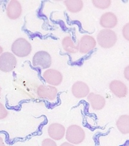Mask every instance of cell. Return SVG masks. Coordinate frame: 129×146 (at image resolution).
Returning <instances> with one entry per match:
<instances>
[{"mask_svg":"<svg viewBox=\"0 0 129 146\" xmlns=\"http://www.w3.org/2000/svg\"><path fill=\"white\" fill-rule=\"evenodd\" d=\"M22 6L16 0H11L7 7V15L10 19L15 20L19 18L22 14Z\"/></svg>","mask_w":129,"mask_h":146,"instance_id":"7c38bea8","label":"cell"},{"mask_svg":"<svg viewBox=\"0 0 129 146\" xmlns=\"http://www.w3.org/2000/svg\"><path fill=\"white\" fill-rule=\"evenodd\" d=\"M48 133L49 137L53 140H60L65 136V128L60 123H52L48 127Z\"/></svg>","mask_w":129,"mask_h":146,"instance_id":"ba28073f","label":"cell"},{"mask_svg":"<svg viewBox=\"0 0 129 146\" xmlns=\"http://www.w3.org/2000/svg\"><path fill=\"white\" fill-rule=\"evenodd\" d=\"M60 146H75L73 144L69 143H67V142H65L64 143H62L61 144Z\"/></svg>","mask_w":129,"mask_h":146,"instance_id":"7402d4cb","label":"cell"},{"mask_svg":"<svg viewBox=\"0 0 129 146\" xmlns=\"http://www.w3.org/2000/svg\"><path fill=\"white\" fill-rule=\"evenodd\" d=\"M8 115V111L4 106L0 102V120H2L7 117Z\"/></svg>","mask_w":129,"mask_h":146,"instance_id":"d6986e66","label":"cell"},{"mask_svg":"<svg viewBox=\"0 0 129 146\" xmlns=\"http://www.w3.org/2000/svg\"><path fill=\"white\" fill-rule=\"evenodd\" d=\"M72 92L76 98H83L89 94L90 89L87 84L84 82L78 81L73 84Z\"/></svg>","mask_w":129,"mask_h":146,"instance_id":"8fae6325","label":"cell"},{"mask_svg":"<svg viewBox=\"0 0 129 146\" xmlns=\"http://www.w3.org/2000/svg\"><path fill=\"white\" fill-rule=\"evenodd\" d=\"M17 64V60L14 54L10 52H5L0 56V70L5 72L13 70Z\"/></svg>","mask_w":129,"mask_h":146,"instance_id":"277c9868","label":"cell"},{"mask_svg":"<svg viewBox=\"0 0 129 146\" xmlns=\"http://www.w3.org/2000/svg\"><path fill=\"white\" fill-rule=\"evenodd\" d=\"M117 17L111 12H107L104 13L101 17L100 24L101 25L105 28H114L117 24Z\"/></svg>","mask_w":129,"mask_h":146,"instance_id":"5bb4252c","label":"cell"},{"mask_svg":"<svg viewBox=\"0 0 129 146\" xmlns=\"http://www.w3.org/2000/svg\"><path fill=\"white\" fill-rule=\"evenodd\" d=\"M87 98L91 107L96 110H100L105 106V99L100 95L90 93L88 95Z\"/></svg>","mask_w":129,"mask_h":146,"instance_id":"4fadbf2b","label":"cell"},{"mask_svg":"<svg viewBox=\"0 0 129 146\" xmlns=\"http://www.w3.org/2000/svg\"><path fill=\"white\" fill-rule=\"evenodd\" d=\"M11 50L15 55L19 57H25L31 52L32 46L23 38L17 39L11 46Z\"/></svg>","mask_w":129,"mask_h":146,"instance_id":"3957f363","label":"cell"},{"mask_svg":"<svg viewBox=\"0 0 129 146\" xmlns=\"http://www.w3.org/2000/svg\"><path fill=\"white\" fill-rule=\"evenodd\" d=\"M41 146H57L56 142L51 138H46L42 142Z\"/></svg>","mask_w":129,"mask_h":146,"instance_id":"ffe728a7","label":"cell"},{"mask_svg":"<svg viewBox=\"0 0 129 146\" xmlns=\"http://www.w3.org/2000/svg\"><path fill=\"white\" fill-rule=\"evenodd\" d=\"M118 129L123 134L129 133V116L128 115H122L116 121Z\"/></svg>","mask_w":129,"mask_h":146,"instance_id":"9a60e30c","label":"cell"},{"mask_svg":"<svg viewBox=\"0 0 129 146\" xmlns=\"http://www.w3.org/2000/svg\"><path fill=\"white\" fill-rule=\"evenodd\" d=\"M67 9L72 13H78L80 11L83 7L81 0H67L64 1Z\"/></svg>","mask_w":129,"mask_h":146,"instance_id":"2e32d148","label":"cell"},{"mask_svg":"<svg viewBox=\"0 0 129 146\" xmlns=\"http://www.w3.org/2000/svg\"><path fill=\"white\" fill-rule=\"evenodd\" d=\"M58 89L53 86L41 85L37 89V95L41 98L54 100L56 98Z\"/></svg>","mask_w":129,"mask_h":146,"instance_id":"52a82bcc","label":"cell"},{"mask_svg":"<svg viewBox=\"0 0 129 146\" xmlns=\"http://www.w3.org/2000/svg\"><path fill=\"white\" fill-rule=\"evenodd\" d=\"M64 49L70 53H75L78 50V46L75 45L70 36H66L62 40Z\"/></svg>","mask_w":129,"mask_h":146,"instance_id":"e0dca14e","label":"cell"},{"mask_svg":"<svg viewBox=\"0 0 129 146\" xmlns=\"http://www.w3.org/2000/svg\"><path fill=\"white\" fill-rule=\"evenodd\" d=\"M96 46V42L93 36L90 35H84L81 38L78 44L79 52L81 53H87L93 50Z\"/></svg>","mask_w":129,"mask_h":146,"instance_id":"9c48e42d","label":"cell"},{"mask_svg":"<svg viewBox=\"0 0 129 146\" xmlns=\"http://www.w3.org/2000/svg\"><path fill=\"white\" fill-rule=\"evenodd\" d=\"M92 2L96 7L101 9L108 8L111 3L110 0H93Z\"/></svg>","mask_w":129,"mask_h":146,"instance_id":"ac0fdd59","label":"cell"},{"mask_svg":"<svg viewBox=\"0 0 129 146\" xmlns=\"http://www.w3.org/2000/svg\"><path fill=\"white\" fill-rule=\"evenodd\" d=\"M109 89L114 95L118 98H124L127 95V88L126 84L120 80H113L109 84Z\"/></svg>","mask_w":129,"mask_h":146,"instance_id":"30bf717a","label":"cell"},{"mask_svg":"<svg viewBox=\"0 0 129 146\" xmlns=\"http://www.w3.org/2000/svg\"><path fill=\"white\" fill-rule=\"evenodd\" d=\"M0 146H5L4 142L3 141V139L1 137H0Z\"/></svg>","mask_w":129,"mask_h":146,"instance_id":"603a6c76","label":"cell"},{"mask_svg":"<svg viewBox=\"0 0 129 146\" xmlns=\"http://www.w3.org/2000/svg\"><path fill=\"white\" fill-rule=\"evenodd\" d=\"M1 87H0V95H1Z\"/></svg>","mask_w":129,"mask_h":146,"instance_id":"d4e9b609","label":"cell"},{"mask_svg":"<svg viewBox=\"0 0 129 146\" xmlns=\"http://www.w3.org/2000/svg\"><path fill=\"white\" fill-rule=\"evenodd\" d=\"M32 65L35 67L40 66L42 69L48 68L52 65L51 56L45 51L36 52L32 59Z\"/></svg>","mask_w":129,"mask_h":146,"instance_id":"5b68a950","label":"cell"},{"mask_svg":"<svg viewBox=\"0 0 129 146\" xmlns=\"http://www.w3.org/2000/svg\"><path fill=\"white\" fill-rule=\"evenodd\" d=\"M128 23H127L126 25L124 27L123 29H122V34H123L124 37L127 40H129V36H128Z\"/></svg>","mask_w":129,"mask_h":146,"instance_id":"44dd1931","label":"cell"},{"mask_svg":"<svg viewBox=\"0 0 129 146\" xmlns=\"http://www.w3.org/2000/svg\"><path fill=\"white\" fill-rule=\"evenodd\" d=\"M43 77L47 83L52 86H58L63 80L62 74L59 71L53 69L46 70L43 74Z\"/></svg>","mask_w":129,"mask_h":146,"instance_id":"8992f818","label":"cell"},{"mask_svg":"<svg viewBox=\"0 0 129 146\" xmlns=\"http://www.w3.org/2000/svg\"><path fill=\"white\" fill-rule=\"evenodd\" d=\"M3 52V48H2V47L0 46V55L2 54Z\"/></svg>","mask_w":129,"mask_h":146,"instance_id":"cb8c5ba5","label":"cell"},{"mask_svg":"<svg viewBox=\"0 0 129 146\" xmlns=\"http://www.w3.org/2000/svg\"><path fill=\"white\" fill-rule=\"evenodd\" d=\"M85 132L81 127L72 125L68 127L66 132V139L69 143L79 144L85 139Z\"/></svg>","mask_w":129,"mask_h":146,"instance_id":"7a4b0ae2","label":"cell"},{"mask_svg":"<svg viewBox=\"0 0 129 146\" xmlns=\"http://www.w3.org/2000/svg\"><path fill=\"white\" fill-rule=\"evenodd\" d=\"M97 42L103 48H108L113 47L117 40V36L114 31L110 29H102L98 34Z\"/></svg>","mask_w":129,"mask_h":146,"instance_id":"6da1fadb","label":"cell"}]
</instances>
